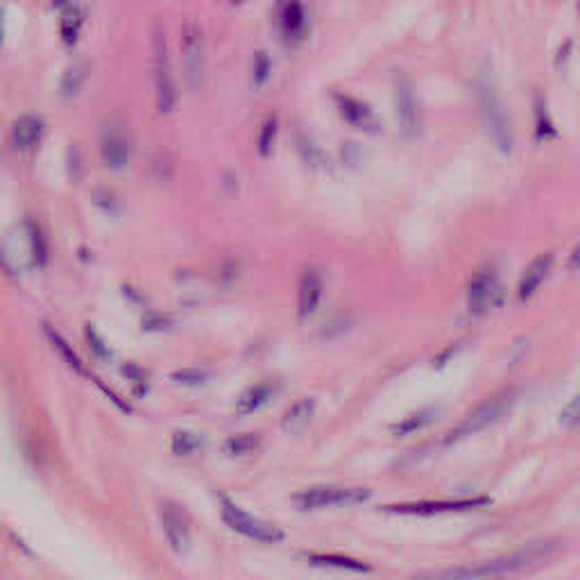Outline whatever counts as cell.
Wrapping results in <instances>:
<instances>
[{
    "label": "cell",
    "instance_id": "1",
    "mask_svg": "<svg viewBox=\"0 0 580 580\" xmlns=\"http://www.w3.org/2000/svg\"><path fill=\"white\" fill-rule=\"evenodd\" d=\"M560 544L556 540H540L522 547L519 551L508 553V556L489 558V560L472 562L465 567H449V569L429 571V574L415 576V580H488V578H504V576L517 574V571L528 569L537 562L547 560L551 553L558 551Z\"/></svg>",
    "mask_w": 580,
    "mask_h": 580
},
{
    "label": "cell",
    "instance_id": "2",
    "mask_svg": "<svg viewBox=\"0 0 580 580\" xmlns=\"http://www.w3.org/2000/svg\"><path fill=\"white\" fill-rule=\"evenodd\" d=\"M476 98H479L480 114H483L489 136H492V143L499 148V152L510 154L513 152V127H510L508 111L501 102V96L494 87L489 73H480L479 80H476Z\"/></svg>",
    "mask_w": 580,
    "mask_h": 580
},
{
    "label": "cell",
    "instance_id": "3",
    "mask_svg": "<svg viewBox=\"0 0 580 580\" xmlns=\"http://www.w3.org/2000/svg\"><path fill=\"white\" fill-rule=\"evenodd\" d=\"M372 497L368 488H342V485H313L293 494V508L299 513H316L326 508H345L359 506Z\"/></svg>",
    "mask_w": 580,
    "mask_h": 580
},
{
    "label": "cell",
    "instance_id": "4",
    "mask_svg": "<svg viewBox=\"0 0 580 580\" xmlns=\"http://www.w3.org/2000/svg\"><path fill=\"white\" fill-rule=\"evenodd\" d=\"M517 394H519L517 390L510 388V390H504V393H499V394H494V397L485 399L480 406H476L474 411H472L470 415H467V418L463 420V422L449 433V436L445 437V445L451 446V445H455V442L467 440L470 436H476V433L494 427V424L499 422L506 412L513 408Z\"/></svg>",
    "mask_w": 580,
    "mask_h": 580
},
{
    "label": "cell",
    "instance_id": "5",
    "mask_svg": "<svg viewBox=\"0 0 580 580\" xmlns=\"http://www.w3.org/2000/svg\"><path fill=\"white\" fill-rule=\"evenodd\" d=\"M152 77L157 109L161 114H170L177 105V84H175L173 66H170L169 39L161 25H154L152 30Z\"/></svg>",
    "mask_w": 580,
    "mask_h": 580
},
{
    "label": "cell",
    "instance_id": "6",
    "mask_svg": "<svg viewBox=\"0 0 580 580\" xmlns=\"http://www.w3.org/2000/svg\"><path fill=\"white\" fill-rule=\"evenodd\" d=\"M221 517H222V522L231 528V531L238 532V535H243V537H247V540H252V542L277 544V542H281L283 537H286L283 535L281 528H277L274 524L255 517V515H250L247 510H243L240 506H236L234 501L227 499V497H221Z\"/></svg>",
    "mask_w": 580,
    "mask_h": 580
},
{
    "label": "cell",
    "instance_id": "7",
    "mask_svg": "<svg viewBox=\"0 0 580 580\" xmlns=\"http://www.w3.org/2000/svg\"><path fill=\"white\" fill-rule=\"evenodd\" d=\"M492 504L489 497H458V499H429L411 501V504L384 506L385 513L406 515V517H436V515L470 513V510L488 508Z\"/></svg>",
    "mask_w": 580,
    "mask_h": 580
},
{
    "label": "cell",
    "instance_id": "8",
    "mask_svg": "<svg viewBox=\"0 0 580 580\" xmlns=\"http://www.w3.org/2000/svg\"><path fill=\"white\" fill-rule=\"evenodd\" d=\"M504 302V286H501L499 274L494 273L492 265H485L474 274L467 293V307L472 316H488L492 308L501 307Z\"/></svg>",
    "mask_w": 580,
    "mask_h": 580
},
{
    "label": "cell",
    "instance_id": "9",
    "mask_svg": "<svg viewBox=\"0 0 580 580\" xmlns=\"http://www.w3.org/2000/svg\"><path fill=\"white\" fill-rule=\"evenodd\" d=\"M182 62L184 77H186L188 89L197 91L204 82L206 73V55H204V34L195 21H186L182 30Z\"/></svg>",
    "mask_w": 580,
    "mask_h": 580
},
{
    "label": "cell",
    "instance_id": "10",
    "mask_svg": "<svg viewBox=\"0 0 580 580\" xmlns=\"http://www.w3.org/2000/svg\"><path fill=\"white\" fill-rule=\"evenodd\" d=\"M394 100H397L399 130L403 139H415L422 130V107L408 77H399L394 82Z\"/></svg>",
    "mask_w": 580,
    "mask_h": 580
},
{
    "label": "cell",
    "instance_id": "11",
    "mask_svg": "<svg viewBox=\"0 0 580 580\" xmlns=\"http://www.w3.org/2000/svg\"><path fill=\"white\" fill-rule=\"evenodd\" d=\"M333 102H336L338 111H341V116L345 118L347 126L356 127V130L365 132V134H379L381 120L372 107L365 105L359 98L345 96V93L341 91H333Z\"/></svg>",
    "mask_w": 580,
    "mask_h": 580
},
{
    "label": "cell",
    "instance_id": "12",
    "mask_svg": "<svg viewBox=\"0 0 580 580\" xmlns=\"http://www.w3.org/2000/svg\"><path fill=\"white\" fill-rule=\"evenodd\" d=\"M100 154L107 169H126L132 159V141L120 126H109L100 139Z\"/></svg>",
    "mask_w": 580,
    "mask_h": 580
},
{
    "label": "cell",
    "instance_id": "13",
    "mask_svg": "<svg viewBox=\"0 0 580 580\" xmlns=\"http://www.w3.org/2000/svg\"><path fill=\"white\" fill-rule=\"evenodd\" d=\"M159 519H161L163 535L169 540L170 547L177 553H184L188 547H191V526H188V519L177 506L173 504H161L159 508Z\"/></svg>",
    "mask_w": 580,
    "mask_h": 580
},
{
    "label": "cell",
    "instance_id": "14",
    "mask_svg": "<svg viewBox=\"0 0 580 580\" xmlns=\"http://www.w3.org/2000/svg\"><path fill=\"white\" fill-rule=\"evenodd\" d=\"M279 32L286 41L295 44L307 34V12L299 0H286L279 10Z\"/></svg>",
    "mask_w": 580,
    "mask_h": 580
},
{
    "label": "cell",
    "instance_id": "15",
    "mask_svg": "<svg viewBox=\"0 0 580 580\" xmlns=\"http://www.w3.org/2000/svg\"><path fill=\"white\" fill-rule=\"evenodd\" d=\"M553 255H542L537 256V259H532L531 264H528V268L524 270L522 279H519L517 283V298L519 302H528V299L532 298V295L540 290V286L544 283V279H547V274L551 273L553 268Z\"/></svg>",
    "mask_w": 580,
    "mask_h": 580
},
{
    "label": "cell",
    "instance_id": "16",
    "mask_svg": "<svg viewBox=\"0 0 580 580\" xmlns=\"http://www.w3.org/2000/svg\"><path fill=\"white\" fill-rule=\"evenodd\" d=\"M279 388H281V384H279L277 379H265L250 385V388L240 394L238 402H236V412H238V415H252V412L261 411V408L273 402V397L279 393Z\"/></svg>",
    "mask_w": 580,
    "mask_h": 580
},
{
    "label": "cell",
    "instance_id": "17",
    "mask_svg": "<svg viewBox=\"0 0 580 580\" xmlns=\"http://www.w3.org/2000/svg\"><path fill=\"white\" fill-rule=\"evenodd\" d=\"M41 136H44V118L41 116L25 114L12 127V143L19 152H30L32 148H37Z\"/></svg>",
    "mask_w": 580,
    "mask_h": 580
},
{
    "label": "cell",
    "instance_id": "18",
    "mask_svg": "<svg viewBox=\"0 0 580 580\" xmlns=\"http://www.w3.org/2000/svg\"><path fill=\"white\" fill-rule=\"evenodd\" d=\"M322 299V277L317 270H307L299 281L298 293V316L308 317L317 308Z\"/></svg>",
    "mask_w": 580,
    "mask_h": 580
},
{
    "label": "cell",
    "instance_id": "19",
    "mask_svg": "<svg viewBox=\"0 0 580 580\" xmlns=\"http://www.w3.org/2000/svg\"><path fill=\"white\" fill-rule=\"evenodd\" d=\"M313 412H316V399L313 397L299 399V402H295L293 406L283 412L281 429L286 433H290V436H298V433H302L304 429L311 424Z\"/></svg>",
    "mask_w": 580,
    "mask_h": 580
},
{
    "label": "cell",
    "instance_id": "20",
    "mask_svg": "<svg viewBox=\"0 0 580 580\" xmlns=\"http://www.w3.org/2000/svg\"><path fill=\"white\" fill-rule=\"evenodd\" d=\"M308 565L325 567V569H341L350 571V574H369L372 567L365 562L356 560V558L341 556V553H307Z\"/></svg>",
    "mask_w": 580,
    "mask_h": 580
},
{
    "label": "cell",
    "instance_id": "21",
    "mask_svg": "<svg viewBox=\"0 0 580 580\" xmlns=\"http://www.w3.org/2000/svg\"><path fill=\"white\" fill-rule=\"evenodd\" d=\"M87 21V12L80 5H68L62 10V19H59V37L66 46H75V41L80 39L82 25Z\"/></svg>",
    "mask_w": 580,
    "mask_h": 580
},
{
    "label": "cell",
    "instance_id": "22",
    "mask_svg": "<svg viewBox=\"0 0 580 580\" xmlns=\"http://www.w3.org/2000/svg\"><path fill=\"white\" fill-rule=\"evenodd\" d=\"M44 331H46V336H48L50 345H53V350L59 354V359H62L64 363H66L68 368L73 369V372H77V375H87L84 363H82L80 356L75 354V350H73V347L68 345L66 338H64L62 333H59V331L50 329V326H44Z\"/></svg>",
    "mask_w": 580,
    "mask_h": 580
},
{
    "label": "cell",
    "instance_id": "23",
    "mask_svg": "<svg viewBox=\"0 0 580 580\" xmlns=\"http://www.w3.org/2000/svg\"><path fill=\"white\" fill-rule=\"evenodd\" d=\"M532 116H535V141H551L558 136L556 126H553L551 116H549L547 102L542 93H537L535 105H532Z\"/></svg>",
    "mask_w": 580,
    "mask_h": 580
},
{
    "label": "cell",
    "instance_id": "24",
    "mask_svg": "<svg viewBox=\"0 0 580 580\" xmlns=\"http://www.w3.org/2000/svg\"><path fill=\"white\" fill-rule=\"evenodd\" d=\"M436 420V408H422V411L412 412V415H408V418H403L402 422H397L393 427V433L397 437H403V436H412V433L422 431L424 427H429V424Z\"/></svg>",
    "mask_w": 580,
    "mask_h": 580
},
{
    "label": "cell",
    "instance_id": "25",
    "mask_svg": "<svg viewBox=\"0 0 580 580\" xmlns=\"http://www.w3.org/2000/svg\"><path fill=\"white\" fill-rule=\"evenodd\" d=\"M28 238H30V256H32V264L37 265V268H44V265L48 264V256H50L48 238H46L44 229H41L37 222H30Z\"/></svg>",
    "mask_w": 580,
    "mask_h": 580
},
{
    "label": "cell",
    "instance_id": "26",
    "mask_svg": "<svg viewBox=\"0 0 580 580\" xmlns=\"http://www.w3.org/2000/svg\"><path fill=\"white\" fill-rule=\"evenodd\" d=\"M295 145H298L299 157L307 161V166H311V169H316V170L329 169V159H326V154L322 152V150L317 148V145L313 143L307 134H295Z\"/></svg>",
    "mask_w": 580,
    "mask_h": 580
},
{
    "label": "cell",
    "instance_id": "27",
    "mask_svg": "<svg viewBox=\"0 0 580 580\" xmlns=\"http://www.w3.org/2000/svg\"><path fill=\"white\" fill-rule=\"evenodd\" d=\"M89 77V66L84 62L80 64H73L71 68H68L66 73H64L62 77V93L64 98H73L77 91H80L82 87H84V82H87Z\"/></svg>",
    "mask_w": 580,
    "mask_h": 580
},
{
    "label": "cell",
    "instance_id": "28",
    "mask_svg": "<svg viewBox=\"0 0 580 580\" xmlns=\"http://www.w3.org/2000/svg\"><path fill=\"white\" fill-rule=\"evenodd\" d=\"M259 449V437L255 433H238V436L227 437L225 451L234 458H240V455H250Z\"/></svg>",
    "mask_w": 580,
    "mask_h": 580
},
{
    "label": "cell",
    "instance_id": "29",
    "mask_svg": "<svg viewBox=\"0 0 580 580\" xmlns=\"http://www.w3.org/2000/svg\"><path fill=\"white\" fill-rule=\"evenodd\" d=\"M277 130H279L277 116H268V120H265L264 126H261L259 143H256L261 157H270V154H273L274 141H277Z\"/></svg>",
    "mask_w": 580,
    "mask_h": 580
},
{
    "label": "cell",
    "instance_id": "30",
    "mask_svg": "<svg viewBox=\"0 0 580 580\" xmlns=\"http://www.w3.org/2000/svg\"><path fill=\"white\" fill-rule=\"evenodd\" d=\"M200 446H202V437L188 431H177L173 436V440H170V449H173L175 455H193Z\"/></svg>",
    "mask_w": 580,
    "mask_h": 580
},
{
    "label": "cell",
    "instance_id": "31",
    "mask_svg": "<svg viewBox=\"0 0 580 580\" xmlns=\"http://www.w3.org/2000/svg\"><path fill=\"white\" fill-rule=\"evenodd\" d=\"M206 379H209V375H206L204 369H195V368L179 369V372H175L173 375V381H177V384L182 385H200L204 384Z\"/></svg>",
    "mask_w": 580,
    "mask_h": 580
},
{
    "label": "cell",
    "instance_id": "32",
    "mask_svg": "<svg viewBox=\"0 0 580 580\" xmlns=\"http://www.w3.org/2000/svg\"><path fill=\"white\" fill-rule=\"evenodd\" d=\"M270 71H273V62H270L268 53L259 50V53L255 55V82L259 87L270 80Z\"/></svg>",
    "mask_w": 580,
    "mask_h": 580
},
{
    "label": "cell",
    "instance_id": "33",
    "mask_svg": "<svg viewBox=\"0 0 580 580\" xmlns=\"http://www.w3.org/2000/svg\"><path fill=\"white\" fill-rule=\"evenodd\" d=\"M87 342H89V347H91V351L98 356V359H100V360H109L111 359L109 347H107L105 341H102V338L98 336V331L93 329V326H87Z\"/></svg>",
    "mask_w": 580,
    "mask_h": 580
},
{
    "label": "cell",
    "instance_id": "34",
    "mask_svg": "<svg viewBox=\"0 0 580 580\" xmlns=\"http://www.w3.org/2000/svg\"><path fill=\"white\" fill-rule=\"evenodd\" d=\"M560 422L565 427H578L580 424V393L571 399L565 406V411L560 412Z\"/></svg>",
    "mask_w": 580,
    "mask_h": 580
},
{
    "label": "cell",
    "instance_id": "35",
    "mask_svg": "<svg viewBox=\"0 0 580 580\" xmlns=\"http://www.w3.org/2000/svg\"><path fill=\"white\" fill-rule=\"evenodd\" d=\"M123 372H126L127 379H132V384L139 388V393H143V390L148 388V385H145V372L141 368H136V365H126Z\"/></svg>",
    "mask_w": 580,
    "mask_h": 580
},
{
    "label": "cell",
    "instance_id": "36",
    "mask_svg": "<svg viewBox=\"0 0 580 580\" xmlns=\"http://www.w3.org/2000/svg\"><path fill=\"white\" fill-rule=\"evenodd\" d=\"M569 268H580V245L576 247L574 252H571L569 256Z\"/></svg>",
    "mask_w": 580,
    "mask_h": 580
},
{
    "label": "cell",
    "instance_id": "37",
    "mask_svg": "<svg viewBox=\"0 0 580 580\" xmlns=\"http://www.w3.org/2000/svg\"><path fill=\"white\" fill-rule=\"evenodd\" d=\"M231 3H240V0H231Z\"/></svg>",
    "mask_w": 580,
    "mask_h": 580
},
{
    "label": "cell",
    "instance_id": "38",
    "mask_svg": "<svg viewBox=\"0 0 580 580\" xmlns=\"http://www.w3.org/2000/svg\"><path fill=\"white\" fill-rule=\"evenodd\" d=\"M0 37H3V32H0Z\"/></svg>",
    "mask_w": 580,
    "mask_h": 580
}]
</instances>
